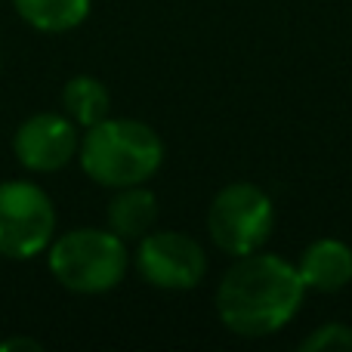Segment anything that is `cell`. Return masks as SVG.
<instances>
[{"label":"cell","mask_w":352,"mask_h":352,"mask_svg":"<svg viewBox=\"0 0 352 352\" xmlns=\"http://www.w3.org/2000/svg\"><path fill=\"white\" fill-rule=\"evenodd\" d=\"M306 285L291 260L269 250L235 256L213 294V306L226 331L238 337H269L300 312Z\"/></svg>","instance_id":"obj_1"},{"label":"cell","mask_w":352,"mask_h":352,"mask_svg":"<svg viewBox=\"0 0 352 352\" xmlns=\"http://www.w3.org/2000/svg\"><path fill=\"white\" fill-rule=\"evenodd\" d=\"M80 170L96 186L124 188L148 182L164 164L158 130L136 118H105L84 130L78 146Z\"/></svg>","instance_id":"obj_2"},{"label":"cell","mask_w":352,"mask_h":352,"mask_svg":"<svg viewBox=\"0 0 352 352\" xmlns=\"http://www.w3.org/2000/svg\"><path fill=\"white\" fill-rule=\"evenodd\" d=\"M47 266L65 291L84 297L109 294L130 269L127 241L111 229L80 226L53 238L47 248Z\"/></svg>","instance_id":"obj_3"},{"label":"cell","mask_w":352,"mask_h":352,"mask_svg":"<svg viewBox=\"0 0 352 352\" xmlns=\"http://www.w3.org/2000/svg\"><path fill=\"white\" fill-rule=\"evenodd\" d=\"M275 232V204L256 182L238 179L223 186L207 207V235L223 254L248 256L263 250Z\"/></svg>","instance_id":"obj_4"},{"label":"cell","mask_w":352,"mask_h":352,"mask_svg":"<svg viewBox=\"0 0 352 352\" xmlns=\"http://www.w3.org/2000/svg\"><path fill=\"white\" fill-rule=\"evenodd\" d=\"M56 238L53 198L31 179L0 182V256L31 260Z\"/></svg>","instance_id":"obj_5"},{"label":"cell","mask_w":352,"mask_h":352,"mask_svg":"<svg viewBox=\"0 0 352 352\" xmlns=\"http://www.w3.org/2000/svg\"><path fill=\"white\" fill-rule=\"evenodd\" d=\"M133 263L142 281L158 291H192L207 272L204 248L176 229H152L140 238Z\"/></svg>","instance_id":"obj_6"},{"label":"cell","mask_w":352,"mask_h":352,"mask_svg":"<svg viewBox=\"0 0 352 352\" xmlns=\"http://www.w3.org/2000/svg\"><path fill=\"white\" fill-rule=\"evenodd\" d=\"M78 124L65 111H37L12 133V155L28 173H56L78 158Z\"/></svg>","instance_id":"obj_7"},{"label":"cell","mask_w":352,"mask_h":352,"mask_svg":"<svg viewBox=\"0 0 352 352\" xmlns=\"http://www.w3.org/2000/svg\"><path fill=\"white\" fill-rule=\"evenodd\" d=\"M297 269L306 291L337 294L352 285V248L340 238H318L300 254Z\"/></svg>","instance_id":"obj_8"},{"label":"cell","mask_w":352,"mask_h":352,"mask_svg":"<svg viewBox=\"0 0 352 352\" xmlns=\"http://www.w3.org/2000/svg\"><path fill=\"white\" fill-rule=\"evenodd\" d=\"M105 219H109V229L115 235H121L124 241H140L158 223V195L146 182L115 188Z\"/></svg>","instance_id":"obj_9"},{"label":"cell","mask_w":352,"mask_h":352,"mask_svg":"<svg viewBox=\"0 0 352 352\" xmlns=\"http://www.w3.org/2000/svg\"><path fill=\"white\" fill-rule=\"evenodd\" d=\"M62 109L80 130L105 121L111 111V93L96 74H74L62 87Z\"/></svg>","instance_id":"obj_10"},{"label":"cell","mask_w":352,"mask_h":352,"mask_svg":"<svg viewBox=\"0 0 352 352\" xmlns=\"http://www.w3.org/2000/svg\"><path fill=\"white\" fill-rule=\"evenodd\" d=\"M93 0H12L19 19L43 34H65L90 16Z\"/></svg>","instance_id":"obj_11"},{"label":"cell","mask_w":352,"mask_h":352,"mask_svg":"<svg viewBox=\"0 0 352 352\" xmlns=\"http://www.w3.org/2000/svg\"><path fill=\"white\" fill-rule=\"evenodd\" d=\"M303 352H352V328L343 322L318 324L309 337L300 340Z\"/></svg>","instance_id":"obj_12"},{"label":"cell","mask_w":352,"mask_h":352,"mask_svg":"<svg viewBox=\"0 0 352 352\" xmlns=\"http://www.w3.org/2000/svg\"><path fill=\"white\" fill-rule=\"evenodd\" d=\"M10 349H41V343L31 340V337H12V340L0 343V352H10Z\"/></svg>","instance_id":"obj_13"},{"label":"cell","mask_w":352,"mask_h":352,"mask_svg":"<svg viewBox=\"0 0 352 352\" xmlns=\"http://www.w3.org/2000/svg\"><path fill=\"white\" fill-rule=\"evenodd\" d=\"M0 68H3V56H0Z\"/></svg>","instance_id":"obj_14"}]
</instances>
